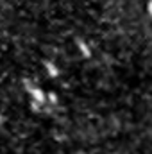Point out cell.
Here are the masks:
<instances>
[{"mask_svg": "<svg viewBox=\"0 0 152 154\" xmlns=\"http://www.w3.org/2000/svg\"><path fill=\"white\" fill-rule=\"evenodd\" d=\"M149 14H150V18H152V0H150V4H149Z\"/></svg>", "mask_w": 152, "mask_h": 154, "instance_id": "cell-1", "label": "cell"}]
</instances>
